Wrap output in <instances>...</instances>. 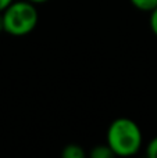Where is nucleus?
Masks as SVG:
<instances>
[{"label":"nucleus","instance_id":"obj_5","mask_svg":"<svg viewBox=\"0 0 157 158\" xmlns=\"http://www.w3.org/2000/svg\"><path fill=\"white\" fill-rule=\"evenodd\" d=\"M129 3L139 11L150 13L157 7V0H129Z\"/></svg>","mask_w":157,"mask_h":158},{"label":"nucleus","instance_id":"obj_8","mask_svg":"<svg viewBox=\"0 0 157 158\" xmlns=\"http://www.w3.org/2000/svg\"><path fill=\"white\" fill-rule=\"evenodd\" d=\"M11 2H13V0H0V13H2V11L4 10Z\"/></svg>","mask_w":157,"mask_h":158},{"label":"nucleus","instance_id":"obj_4","mask_svg":"<svg viewBox=\"0 0 157 158\" xmlns=\"http://www.w3.org/2000/svg\"><path fill=\"white\" fill-rule=\"evenodd\" d=\"M89 156L92 158H113V157H116L113 154V151H111V148L107 146V143H104V144H96L91 150Z\"/></svg>","mask_w":157,"mask_h":158},{"label":"nucleus","instance_id":"obj_9","mask_svg":"<svg viewBox=\"0 0 157 158\" xmlns=\"http://www.w3.org/2000/svg\"><path fill=\"white\" fill-rule=\"evenodd\" d=\"M28 2H31V3H33V4H43V3H46V2H49V0H28Z\"/></svg>","mask_w":157,"mask_h":158},{"label":"nucleus","instance_id":"obj_7","mask_svg":"<svg viewBox=\"0 0 157 158\" xmlns=\"http://www.w3.org/2000/svg\"><path fill=\"white\" fill-rule=\"evenodd\" d=\"M149 25L152 32L155 33V36L157 38V7L155 10L150 11V17H149Z\"/></svg>","mask_w":157,"mask_h":158},{"label":"nucleus","instance_id":"obj_6","mask_svg":"<svg viewBox=\"0 0 157 158\" xmlns=\"http://www.w3.org/2000/svg\"><path fill=\"white\" fill-rule=\"evenodd\" d=\"M146 156L149 158H157V136L153 137L146 146Z\"/></svg>","mask_w":157,"mask_h":158},{"label":"nucleus","instance_id":"obj_10","mask_svg":"<svg viewBox=\"0 0 157 158\" xmlns=\"http://www.w3.org/2000/svg\"><path fill=\"white\" fill-rule=\"evenodd\" d=\"M0 32H4V31H3V17H2V13H0Z\"/></svg>","mask_w":157,"mask_h":158},{"label":"nucleus","instance_id":"obj_3","mask_svg":"<svg viewBox=\"0 0 157 158\" xmlns=\"http://www.w3.org/2000/svg\"><path fill=\"white\" fill-rule=\"evenodd\" d=\"M61 156H63V158H85L86 151L83 150V147L81 144H77V143H68L67 146L63 147Z\"/></svg>","mask_w":157,"mask_h":158},{"label":"nucleus","instance_id":"obj_2","mask_svg":"<svg viewBox=\"0 0 157 158\" xmlns=\"http://www.w3.org/2000/svg\"><path fill=\"white\" fill-rule=\"evenodd\" d=\"M3 17V31L11 36H25L36 28L39 14L36 4L28 0H13L4 10Z\"/></svg>","mask_w":157,"mask_h":158},{"label":"nucleus","instance_id":"obj_1","mask_svg":"<svg viewBox=\"0 0 157 158\" xmlns=\"http://www.w3.org/2000/svg\"><path fill=\"white\" fill-rule=\"evenodd\" d=\"M106 143L114 156L131 157L141 151L143 146V135L134 119L120 117L108 125Z\"/></svg>","mask_w":157,"mask_h":158}]
</instances>
